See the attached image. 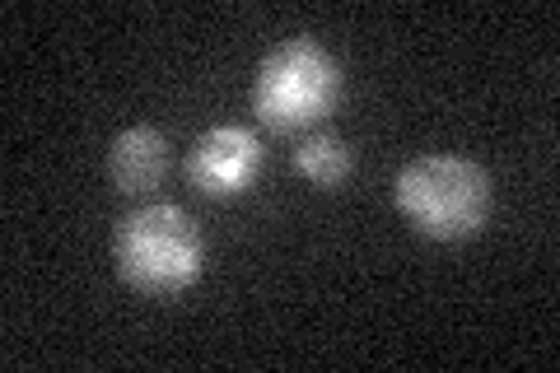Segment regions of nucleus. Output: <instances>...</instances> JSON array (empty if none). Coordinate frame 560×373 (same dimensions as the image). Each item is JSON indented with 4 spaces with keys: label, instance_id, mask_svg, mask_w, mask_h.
<instances>
[{
    "label": "nucleus",
    "instance_id": "obj_1",
    "mask_svg": "<svg viewBox=\"0 0 560 373\" xmlns=\"http://www.w3.org/2000/svg\"><path fill=\"white\" fill-rule=\"evenodd\" d=\"M117 276L145 299H178L206 271L201 224L173 201L140 206L117 220L113 238Z\"/></svg>",
    "mask_w": 560,
    "mask_h": 373
},
{
    "label": "nucleus",
    "instance_id": "obj_2",
    "mask_svg": "<svg viewBox=\"0 0 560 373\" xmlns=\"http://www.w3.org/2000/svg\"><path fill=\"white\" fill-rule=\"evenodd\" d=\"M490 177L463 154H425L411 159L393 183V206L416 234L434 243L477 238L490 220Z\"/></svg>",
    "mask_w": 560,
    "mask_h": 373
},
{
    "label": "nucleus",
    "instance_id": "obj_3",
    "mask_svg": "<svg viewBox=\"0 0 560 373\" xmlns=\"http://www.w3.org/2000/svg\"><path fill=\"white\" fill-rule=\"evenodd\" d=\"M341 103V66L308 33L276 43L253 75V113L276 136L313 131Z\"/></svg>",
    "mask_w": 560,
    "mask_h": 373
},
{
    "label": "nucleus",
    "instance_id": "obj_4",
    "mask_svg": "<svg viewBox=\"0 0 560 373\" xmlns=\"http://www.w3.org/2000/svg\"><path fill=\"white\" fill-rule=\"evenodd\" d=\"M257 173H261V140L257 131L238 127V121L210 127L206 136H197V145L187 154V183L210 201H230L253 191Z\"/></svg>",
    "mask_w": 560,
    "mask_h": 373
},
{
    "label": "nucleus",
    "instance_id": "obj_5",
    "mask_svg": "<svg viewBox=\"0 0 560 373\" xmlns=\"http://www.w3.org/2000/svg\"><path fill=\"white\" fill-rule=\"evenodd\" d=\"M168 173V140L160 127H127L108 145V177L121 197H145Z\"/></svg>",
    "mask_w": 560,
    "mask_h": 373
},
{
    "label": "nucleus",
    "instance_id": "obj_6",
    "mask_svg": "<svg viewBox=\"0 0 560 373\" xmlns=\"http://www.w3.org/2000/svg\"><path fill=\"white\" fill-rule=\"evenodd\" d=\"M294 168H300L313 187H341L350 173H355V150L346 145L341 136L331 131H308L300 145H294Z\"/></svg>",
    "mask_w": 560,
    "mask_h": 373
}]
</instances>
